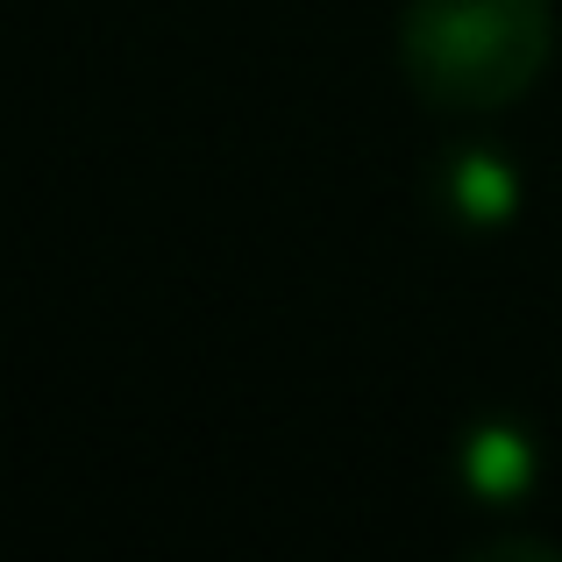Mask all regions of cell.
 Here are the masks:
<instances>
[{
    "instance_id": "obj_1",
    "label": "cell",
    "mask_w": 562,
    "mask_h": 562,
    "mask_svg": "<svg viewBox=\"0 0 562 562\" xmlns=\"http://www.w3.org/2000/svg\"><path fill=\"white\" fill-rule=\"evenodd\" d=\"M555 57V0H406L398 71L435 114H498Z\"/></svg>"
},
{
    "instance_id": "obj_2",
    "label": "cell",
    "mask_w": 562,
    "mask_h": 562,
    "mask_svg": "<svg viewBox=\"0 0 562 562\" xmlns=\"http://www.w3.org/2000/svg\"><path fill=\"white\" fill-rule=\"evenodd\" d=\"M527 186L520 171H513L506 150H492V143H456V150L435 157V214L456 221V228H506L513 214H520Z\"/></svg>"
},
{
    "instance_id": "obj_3",
    "label": "cell",
    "mask_w": 562,
    "mask_h": 562,
    "mask_svg": "<svg viewBox=\"0 0 562 562\" xmlns=\"http://www.w3.org/2000/svg\"><path fill=\"white\" fill-rule=\"evenodd\" d=\"M456 477H463V492L477 498V506H520L541 477V449L520 420L484 413V420L463 427V441H456Z\"/></svg>"
}]
</instances>
